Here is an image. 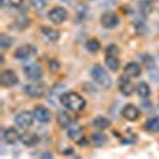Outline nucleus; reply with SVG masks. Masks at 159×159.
Here are the masks:
<instances>
[{
  "instance_id": "obj_11",
  "label": "nucleus",
  "mask_w": 159,
  "mask_h": 159,
  "mask_svg": "<svg viewBox=\"0 0 159 159\" xmlns=\"http://www.w3.org/2000/svg\"><path fill=\"white\" fill-rule=\"evenodd\" d=\"M19 140L25 145L28 147H33L39 142L40 137L35 132L25 131L20 135Z\"/></svg>"
},
{
  "instance_id": "obj_6",
  "label": "nucleus",
  "mask_w": 159,
  "mask_h": 159,
  "mask_svg": "<svg viewBox=\"0 0 159 159\" xmlns=\"http://www.w3.org/2000/svg\"><path fill=\"white\" fill-rule=\"evenodd\" d=\"M33 114L29 111H24L19 113L15 119L16 124L21 128H28L30 127L34 122Z\"/></svg>"
},
{
  "instance_id": "obj_35",
  "label": "nucleus",
  "mask_w": 159,
  "mask_h": 159,
  "mask_svg": "<svg viewBox=\"0 0 159 159\" xmlns=\"http://www.w3.org/2000/svg\"><path fill=\"white\" fill-rule=\"evenodd\" d=\"M42 158H52V154H50L48 152H45L42 154Z\"/></svg>"
},
{
  "instance_id": "obj_9",
  "label": "nucleus",
  "mask_w": 159,
  "mask_h": 159,
  "mask_svg": "<svg viewBox=\"0 0 159 159\" xmlns=\"http://www.w3.org/2000/svg\"><path fill=\"white\" fill-rule=\"evenodd\" d=\"M65 86L61 84H56L49 91L48 95V101L52 105L56 106L58 105V101L60 102V98L61 95L63 93V91L65 89Z\"/></svg>"
},
{
  "instance_id": "obj_3",
  "label": "nucleus",
  "mask_w": 159,
  "mask_h": 159,
  "mask_svg": "<svg viewBox=\"0 0 159 159\" xmlns=\"http://www.w3.org/2000/svg\"><path fill=\"white\" fill-rule=\"evenodd\" d=\"M24 73L25 76L32 81H36L40 79L43 75L42 68L37 64L29 63L24 66Z\"/></svg>"
},
{
  "instance_id": "obj_4",
  "label": "nucleus",
  "mask_w": 159,
  "mask_h": 159,
  "mask_svg": "<svg viewBox=\"0 0 159 159\" xmlns=\"http://www.w3.org/2000/svg\"><path fill=\"white\" fill-rule=\"evenodd\" d=\"M46 86L45 83H34L26 85L24 88L25 93L30 97L39 98L42 96L45 91Z\"/></svg>"
},
{
  "instance_id": "obj_13",
  "label": "nucleus",
  "mask_w": 159,
  "mask_h": 159,
  "mask_svg": "<svg viewBox=\"0 0 159 159\" xmlns=\"http://www.w3.org/2000/svg\"><path fill=\"white\" fill-rule=\"evenodd\" d=\"M101 23L106 28H114L119 24V18L115 13L106 12L101 17Z\"/></svg>"
},
{
  "instance_id": "obj_10",
  "label": "nucleus",
  "mask_w": 159,
  "mask_h": 159,
  "mask_svg": "<svg viewBox=\"0 0 159 159\" xmlns=\"http://www.w3.org/2000/svg\"><path fill=\"white\" fill-rule=\"evenodd\" d=\"M18 81L16 73L11 70L4 71L1 75V83L4 87H11Z\"/></svg>"
},
{
  "instance_id": "obj_29",
  "label": "nucleus",
  "mask_w": 159,
  "mask_h": 159,
  "mask_svg": "<svg viewBox=\"0 0 159 159\" xmlns=\"http://www.w3.org/2000/svg\"><path fill=\"white\" fill-rule=\"evenodd\" d=\"M106 55H112L117 57V55L119 53V49L116 45L111 44L106 48Z\"/></svg>"
},
{
  "instance_id": "obj_20",
  "label": "nucleus",
  "mask_w": 159,
  "mask_h": 159,
  "mask_svg": "<svg viewBox=\"0 0 159 159\" xmlns=\"http://www.w3.org/2000/svg\"><path fill=\"white\" fill-rule=\"evenodd\" d=\"M105 62L107 67L113 71H117L120 66V62L116 56L106 55Z\"/></svg>"
},
{
  "instance_id": "obj_12",
  "label": "nucleus",
  "mask_w": 159,
  "mask_h": 159,
  "mask_svg": "<svg viewBox=\"0 0 159 159\" xmlns=\"http://www.w3.org/2000/svg\"><path fill=\"white\" fill-rule=\"evenodd\" d=\"M68 135L79 145H84L87 143L86 139L82 136V129L80 125H75L71 126L68 130Z\"/></svg>"
},
{
  "instance_id": "obj_30",
  "label": "nucleus",
  "mask_w": 159,
  "mask_h": 159,
  "mask_svg": "<svg viewBox=\"0 0 159 159\" xmlns=\"http://www.w3.org/2000/svg\"><path fill=\"white\" fill-rule=\"evenodd\" d=\"M142 60L143 61V63L147 67V68H152L153 66V60L152 59V58L149 56L148 55H143Z\"/></svg>"
},
{
  "instance_id": "obj_1",
  "label": "nucleus",
  "mask_w": 159,
  "mask_h": 159,
  "mask_svg": "<svg viewBox=\"0 0 159 159\" xmlns=\"http://www.w3.org/2000/svg\"><path fill=\"white\" fill-rule=\"evenodd\" d=\"M60 102L73 111L82 110L86 104L85 100L80 94L74 92L63 93L60 96Z\"/></svg>"
},
{
  "instance_id": "obj_28",
  "label": "nucleus",
  "mask_w": 159,
  "mask_h": 159,
  "mask_svg": "<svg viewBox=\"0 0 159 159\" xmlns=\"http://www.w3.org/2000/svg\"><path fill=\"white\" fill-rule=\"evenodd\" d=\"M22 2V0H1V5L4 7H16Z\"/></svg>"
},
{
  "instance_id": "obj_14",
  "label": "nucleus",
  "mask_w": 159,
  "mask_h": 159,
  "mask_svg": "<svg viewBox=\"0 0 159 159\" xmlns=\"http://www.w3.org/2000/svg\"><path fill=\"white\" fill-rule=\"evenodd\" d=\"M34 116L35 119L42 122V123H46L48 122L51 119V114L48 109L42 106H39L35 107Z\"/></svg>"
},
{
  "instance_id": "obj_5",
  "label": "nucleus",
  "mask_w": 159,
  "mask_h": 159,
  "mask_svg": "<svg viewBox=\"0 0 159 159\" xmlns=\"http://www.w3.org/2000/svg\"><path fill=\"white\" fill-rule=\"evenodd\" d=\"M36 53L35 48L32 45L25 44L18 47L14 52V57L17 59H27Z\"/></svg>"
},
{
  "instance_id": "obj_31",
  "label": "nucleus",
  "mask_w": 159,
  "mask_h": 159,
  "mask_svg": "<svg viewBox=\"0 0 159 159\" xmlns=\"http://www.w3.org/2000/svg\"><path fill=\"white\" fill-rule=\"evenodd\" d=\"M32 4L37 9H41L45 6V2L43 0H32Z\"/></svg>"
},
{
  "instance_id": "obj_8",
  "label": "nucleus",
  "mask_w": 159,
  "mask_h": 159,
  "mask_svg": "<svg viewBox=\"0 0 159 159\" xmlns=\"http://www.w3.org/2000/svg\"><path fill=\"white\" fill-rule=\"evenodd\" d=\"M118 84L120 91L124 95L129 96L134 90V86L130 81L129 76L127 75L120 76L118 80Z\"/></svg>"
},
{
  "instance_id": "obj_26",
  "label": "nucleus",
  "mask_w": 159,
  "mask_h": 159,
  "mask_svg": "<svg viewBox=\"0 0 159 159\" xmlns=\"http://www.w3.org/2000/svg\"><path fill=\"white\" fill-rule=\"evenodd\" d=\"M86 48L91 52H96L100 48V43L96 39H91L86 43Z\"/></svg>"
},
{
  "instance_id": "obj_19",
  "label": "nucleus",
  "mask_w": 159,
  "mask_h": 159,
  "mask_svg": "<svg viewBox=\"0 0 159 159\" xmlns=\"http://www.w3.org/2000/svg\"><path fill=\"white\" fill-rule=\"evenodd\" d=\"M111 122L107 117L102 116H98L94 119L93 121V125L99 129H104L109 127L111 125Z\"/></svg>"
},
{
  "instance_id": "obj_16",
  "label": "nucleus",
  "mask_w": 159,
  "mask_h": 159,
  "mask_svg": "<svg viewBox=\"0 0 159 159\" xmlns=\"http://www.w3.org/2000/svg\"><path fill=\"white\" fill-rule=\"evenodd\" d=\"M3 137L7 143L14 144L19 140L20 135L16 129L11 127L4 131Z\"/></svg>"
},
{
  "instance_id": "obj_27",
  "label": "nucleus",
  "mask_w": 159,
  "mask_h": 159,
  "mask_svg": "<svg viewBox=\"0 0 159 159\" xmlns=\"http://www.w3.org/2000/svg\"><path fill=\"white\" fill-rule=\"evenodd\" d=\"M13 40L11 37L6 34H1L0 37V44L1 48H7L10 47L12 44Z\"/></svg>"
},
{
  "instance_id": "obj_17",
  "label": "nucleus",
  "mask_w": 159,
  "mask_h": 159,
  "mask_svg": "<svg viewBox=\"0 0 159 159\" xmlns=\"http://www.w3.org/2000/svg\"><path fill=\"white\" fill-rule=\"evenodd\" d=\"M124 71L129 76L136 77L141 73L140 66L135 62H130L127 63L124 67Z\"/></svg>"
},
{
  "instance_id": "obj_7",
  "label": "nucleus",
  "mask_w": 159,
  "mask_h": 159,
  "mask_svg": "<svg viewBox=\"0 0 159 159\" xmlns=\"http://www.w3.org/2000/svg\"><path fill=\"white\" fill-rule=\"evenodd\" d=\"M48 17L54 24H59L64 22L67 18V12L64 8L57 7L49 12Z\"/></svg>"
},
{
  "instance_id": "obj_2",
  "label": "nucleus",
  "mask_w": 159,
  "mask_h": 159,
  "mask_svg": "<svg viewBox=\"0 0 159 159\" xmlns=\"http://www.w3.org/2000/svg\"><path fill=\"white\" fill-rule=\"evenodd\" d=\"M93 79L98 84L105 88H109L112 84L111 76L100 65H95L91 71Z\"/></svg>"
},
{
  "instance_id": "obj_33",
  "label": "nucleus",
  "mask_w": 159,
  "mask_h": 159,
  "mask_svg": "<svg viewBox=\"0 0 159 159\" xmlns=\"http://www.w3.org/2000/svg\"><path fill=\"white\" fill-rule=\"evenodd\" d=\"M150 76L153 80H159V71L155 69H152L150 73Z\"/></svg>"
},
{
  "instance_id": "obj_15",
  "label": "nucleus",
  "mask_w": 159,
  "mask_h": 159,
  "mask_svg": "<svg viewBox=\"0 0 159 159\" xmlns=\"http://www.w3.org/2000/svg\"><path fill=\"white\" fill-rule=\"evenodd\" d=\"M122 114L125 119L133 121L138 118L139 116V111L134 105L127 104L123 108Z\"/></svg>"
},
{
  "instance_id": "obj_18",
  "label": "nucleus",
  "mask_w": 159,
  "mask_h": 159,
  "mask_svg": "<svg viewBox=\"0 0 159 159\" xmlns=\"http://www.w3.org/2000/svg\"><path fill=\"white\" fill-rule=\"evenodd\" d=\"M57 120L58 125L61 128H66L71 124V117L65 111H60L57 114Z\"/></svg>"
},
{
  "instance_id": "obj_21",
  "label": "nucleus",
  "mask_w": 159,
  "mask_h": 159,
  "mask_svg": "<svg viewBox=\"0 0 159 159\" xmlns=\"http://www.w3.org/2000/svg\"><path fill=\"white\" fill-rule=\"evenodd\" d=\"M106 135L101 132H96L93 134L91 140L93 143L96 147H101L104 145L107 142Z\"/></svg>"
},
{
  "instance_id": "obj_24",
  "label": "nucleus",
  "mask_w": 159,
  "mask_h": 159,
  "mask_svg": "<svg viewBox=\"0 0 159 159\" xmlns=\"http://www.w3.org/2000/svg\"><path fill=\"white\" fill-rule=\"evenodd\" d=\"M139 8L141 14L146 15L152 12L153 7L150 1L148 0H142L139 3Z\"/></svg>"
},
{
  "instance_id": "obj_34",
  "label": "nucleus",
  "mask_w": 159,
  "mask_h": 159,
  "mask_svg": "<svg viewBox=\"0 0 159 159\" xmlns=\"http://www.w3.org/2000/svg\"><path fill=\"white\" fill-rule=\"evenodd\" d=\"M135 139L134 137H130V138H127V139H124L122 140L123 143H132L134 142Z\"/></svg>"
},
{
  "instance_id": "obj_22",
  "label": "nucleus",
  "mask_w": 159,
  "mask_h": 159,
  "mask_svg": "<svg viewBox=\"0 0 159 159\" xmlns=\"http://www.w3.org/2000/svg\"><path fill=\"white\" fill-rule=\"evenodd\" d=\"M42 32L51 41H56L60 37L59 32L51 27H44L42 28Z\"/></svg>"
},
{
  "instance_id": "obj_23",
  "label": "nucleus",
  "mask_w": 159,
  "mask_h": 159,
  "mask_svg": "<svg viewBox=\"0 0 159 159\" xmlns=\"http://www.w3.org/2000/svg\"><path fill=\"white\" fill-rule=\"evenodd\" d=\"M145 127L152 132H159V117H155L148 120L145 124Z\"/></svg>"
},
{
  "instance_id": "obj_25",
  "label": "nucleus",
  "mask_w": 159,
  "mask_h": 159,
  "mask_svg": "<svg viewBox=\"0 0 159 159\" xmlns=\"http://www.w3.org/2000/svg\"><path fill=\"white\" fill-rule=\"evenodd\" d=\"M138 94L142 98H146L150 94V88L148 84L145 82H140L139 83L137 88Z\"/></svg>"
},
{
  "instance_id": "obj_32",
  "label": "nucleus",
  "mask_w": 159,
  "mask_h": 159,
  "mask_svg": "<svg viewBox=\"0 0 159 159\" xmlns=\"http://www.w3.org/2000/svg\"><path fill=\"white\" fill-rule=\"evenodd\" d=\"M49 68L52 71H57L59 68V63L55 60H52L49 62Z\"/></svg>"
}]
</instances>
